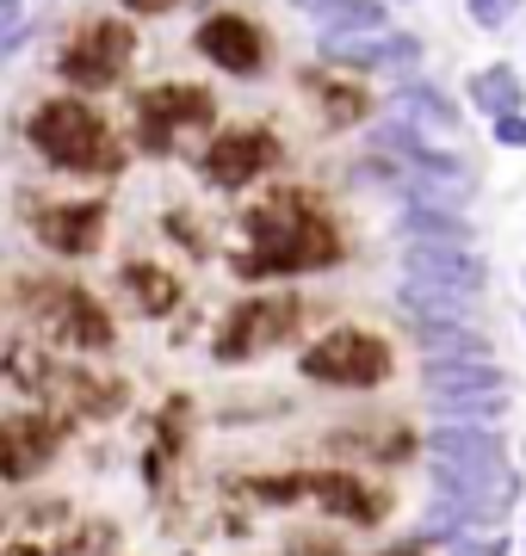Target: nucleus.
I'll return each instance as SVG.
<instances>
[{
    "label": "nucleus",
    "mask_w": 526,
    "mask_h": 556,
    "mask_svg": "<svg viewBox=\"0 0 526 556\" xmlns=\"http://www.w3.org/2000/svg\"><path fill=\"white\" fill-rule=\"evenodd\" d=\"M25 149L50 167V174H68V179H105L118 174L130 142H118L112 118L100 112L93 93H43L32 112H25Z\"/></svg>",
    "instance_id": "2"
},
{
    "label": "nucleus",
    "mask_w": 526,
    "mask_h": 556,
    "mask_svg": "<svg viewBox=\"0 0 526 556\" xmlns=\"http://www.w3.org/2000/svg\"><path fill=\"white\" fill-rule=\"evenodd\" d=\"M32 241L57 260H93L112 236V199L105 192H68V199H38L25 211Z\"/></svg>",
    "instance_id": "8"
},
{
    "label": "nucleus",
    "mask_w": 526,
    "mask_h": 556,
    "mask_svg": "<svg viewBox=\"0 0 526 556\" xmlns=\"http://www.w3.org/2000/svg\"><path fill=\"white\" fill-rule=\"evenodd\" d=\"M397 309L409 321H471L477 303L459 291H440V285H422V278H397Z\"/></svg>",
    "instance_id": "22"
},
{
    "label": "nucleus",
    "mask_w": 526,
    "mask_h": 556,
    "mask_svg": "<svg viewBox=\"0 0 526 556\" xmlns=\"http://www.w3.org/2000/svg\"><path fill=\"white\" fill-rule=\"evenodd\" d=\"M446 556H514V538L502 526H471V532H459L446 544Z\"/></svg>",
    "instance_id": "25"
},
{
    "label": "nucleus",
    "mask_w": 526,
    "mask_h": 556,
    "mask_svg": "<svg viewBox=\"0 0 526 556\" xmlns=\"http://www.w3.org/2000/svg\"><path fill=\"white\" fill-rule=\"evenodd\" d=\"M112 7H118V13H130V20H167L180 0H112Z\"/></svg>",
    "instance_id": "29"
},
{
    "label": "nucleus",
    "mask_w": 526,
    "mask_h": 556,
    "mask_svg": "<svg viewBox=\"0 0 526 556\" xmlns=\"http://www.w3.org/2000/svg\"><path fill=\"white\" fill-rule=\"evenodd\" d=\"M137 20L130 13H100V20H82V31L57 50V80L68 93H118L130 68H137Z\"/></svg>",
    "instance_id": "5"
},
{
    "label": "nucleus",
    "mask_w": 526,
    "mask_h": 556,
    "mask_svg": "<svg viewBox=\"0 0 526 556\" xmlns=\"http://www.w3.org/2000/svg\"><path fill=\"white\" fill-rule=\"evenodd\" d=\"M291 13H316V7H328V0H285Z\"/></svg>",
    "instance_id": "31"
},
{
    "label": "nucleus",
    "mask_w": 526,
    "mask_h": 556,
    "mask_svg": "<svg viewBox=\"0 0 526 556\" xmlns=\"http://www.w3.org/2000/svg\"><path fill=\"white\" fill-rule=\"evenodd\" d=\"M403 278H422V285H440V291L484 303L489 260L471 241H403Z\"/></svg>",
    "instance_id": "13"
},
{
    "label": "nucleus",
    "mask_w": 526,
    "mask_h": 556,
    "mask_svg": "<svg viewBox=\"0 0 526 556\" xmlns=\"http://www.w3.org/2000/svg\"><path fill=\"white\" fill-rule=\"evenodd\" d=\"M304 93H310V105H316V118L328 124V130H347V124H360L365 112H372V93H360L353 80H304Z\"/></svg>",
    "instance_id": "24"
},
{
    "label": "nucleus",
    "mask_w": 526,
    "mask_h": 556,
    "mask_svg": "<svg viewBox=\"0 0 526 556\" xmlns=\"http://www.w3.org/2000/svg\"><path fill=\"white\" fill-rule=\"evenodd\" d=\"M32 31H38V20H32V13H25V20H13V25H0V62L20 56L25 43H32Z\"/></svg>",
    "instance_id": "28"
},
{
    "label": "nucleus",
    "mask_w": 526,
    "mask_h": 556,
    "mask_svg": "<svg viewBox=\"0 0 526 556\" xmlns=\"http://www.w3.org/2000/svg\"><path fill=\"white\" fill-rule=\"evenodd\" d=\"M304 495L328 519L353 526V532H365V526H378L390 514V495L372 477H360V470H304Z\"/></svg>",
    "instance_id": "15"
},
{
    "label": "nucleus",
    "mask_w": 526,
    "mask_h": 556,
    "mask_svg": "<svg viewBox=\"0 0 526 556\" xmlns=\"http://www.w3.org/2000/svg\"><path fill=\"white\" fill-rule=\"evenodd\" d=\"M465 100L477 118H502V112H526V80L514 62H484V68H471L465 80Z\"/></svg>",
    "instance_id": "19"
},
{
    "label": "nucleus",
    "mask_w": 526,
    "mask_h": 556,
    "mask_svg": "<svg viewBox=\"0 0 526 556\" xmlns=\"http://www.w3.org/2000/svg\"><path fill=\"white\" fill-rule=\"evenodd\" d=\"M390 112L403 124H415V130H427V137H459V124H465V112L446 100L434 80H403V87H390Z\"/></svg>",
    "instance_id": "18"
},
{
    "label": "nucleus",
    "mask_w": 526,
    "mask_h": 556,
    "mask_svg": "<svg viewBox=\"0 0 526 556\" xmlns=\"http://www.w3.org/2000/svg\"><path fill=\"white\" fill-rule=\"evenodd\" d=\"M465 13L477 31H502V25H514V13H521V0H465Z\"/></svg>",
    "instance_id": "26"
},
{
    "label": "nucleus",
    "mask_w": 526,
    "mask_h": 556,
    "mask_svg": "<svg viewBox=\"0 0 526 556\" xmlns=\"http://www.w3.org/2000/svg\"><path fill=\"white\" fill-rule=\"evenodd\" d=\"M341 260H347V229L310 186H266L261 199L242 204V248L229 254L236 278H248V285L304 278V273H328Z\"/></svg>",
    "instance_id": "1"
},
{
    "label": "nucleus",
    "mask_w": 526,
    "mask_h": 556,
    "mask_svg": "<svg viewBox=\"0 0 526 556\" xmlns=\"http://www.w3.org/2000/svg\"><path fill=\"white\" fill-rule=\"evenodd\" d=\"M62 452V420L43 408H20V415H0V489H20L38 482Z\"/></svg>",
    "instance_id": "12"
},
{
    "label": "nucleus",
    "mask_w": 526,
    "mask_h": 556,
    "mask_svg": "<svg viewBox=\"0 0 526 556\" xmlns=\"http://www.w3.org/2000/svg\"><path fill=\"white\" fill-rule=\"evenodd\" d=\"M390 25V0H328L316 7V38H365Z\"/></svg>",
    "instance_id": "23"
},
{
    "label": "nucleus",
    "mask_w": 526,
    "mask_h": 556,
    "mask_svg": "<svg viewBox=\"0 0 526 556\" xmlns=\"http://www.w3.org/2000/svg\"><path fill=\"white\" fill-rule=\"evenodd\" d=\"M397 236L403 241H477L465 211H452V204H422V199H403L397 211Z\"/></svg>",
    "instance_id": "20"
},
{
    "label": "nucleus",
    "mask_w": 526,
    "mask_h": 556,
    "mask_svg": "<svg viewBox=\"0 0 526 556\" xmlns=\"http://www.w3.org/2000/svg\"><path fill=\"white\" fill-rule=\"evenodd\" d=\"M409 340L422 358H489V334L471 321H409Z\"/></svg>",
    "instance_id": "21"
},
{
    "label": "nucleus",
    "mask_w": 526,
    "mask_h": 556,
    "mask_svg": "<svg viewBox=\"0 0 526 556\" xmlns=\"http://www.w3.org/2000/svg\"><path fill=\"white\" fill-rule=\"evenodd\" d=\"M298 316H304L298 291H248L223 309L217 334H211V358L217 365H254L298 334Z\"/></svg>",
    "instance_id": "6"
},
{
    "label": "nucleus",
    "mask_w": 526,
    "mask_h": 556,
    "mask_svg": "<svg viewBox=\"0 0 526 556\" xmlns=\"http://www.w3.org/2000/svg\"><path fill=\"white\" fill-rule=\"evenodd\" d=\"M192 56L229 80H254V75H266L273 43H266V25L254 13H242V7H211L192 25Z\"/></svg>",
    "instance_id": "10"
},
{
    "label": "nucleus",
    "mask_w": 526,
    "mask_h": 556,
    "mask_svg": "<svg viewBox=\"0 0 526 556\" xmlns=\"http://www.w3.org/2000/svg\"><path fill=\"white\" fill-rule=\"evenodd\" d=\"M521 285H526V266H521Z\"/></svg>",
    "instance_id": "33"
},
{
    "label": "nucleus",
    "mask_w": 526,
    "mask_h": 556,
    "mask_svg": "<svg viewBox=\"0 0 526 556\" xmlns=\"http://www.w3.org/2000/svg\"><path fill=\"white\" fill-rule=\"evenodd\" d=\"M192 7H217V0H192Z\"/></svg>",
    "instance_id": "32"
},
{
    "label": "nucleus",
    "mask_w": 526,
    "mask_h": 556,
    "mask_svg": "<svg viewBox=\"0 0 526 556\" xmlns=\"http://www.w3.org/2000/svg\"><path fill=\"white\" fill-rule=\"evenodd\" d=\"M118 285H124V298H130V309L149 316V321L174 316L186 303V278L174 273V266H162V260H124Z\"/></svg>",
    "instance_id": "17"
},
{
    "label": "nucleus",
    "mask_w": 526,
    "mask_h": 556,
    "mask_svg": "<svg viewBox=\"0 0 526 556\" xmlns=\"http://www.w3.org/2000/svg\"><path fill=\"white\" fill-rule=\"evenodd\" d=\"M378 556H427V544L422 538H403V544H390V551H378Z\"/></svg>",
    "instance_id": "30"
},
{
    "label": "nucleus",
    "mask_w": 526,
    "mask_h": 556,
    "mask_svg": "<svg viewBox=\"0 0 526 556\" xmlns=\"http://www.w3.org/2000/svg\"><path fill=\"white\" fill-rule=\"evenodd\" d=\"M298 378L316 390H385L397 378V340L365 321H335L298 346Z\"/></svg>",
    "instance_id": "3"
},
{
    "label": "nucleus",
    "mask_w": 526,
    "mask_h": 556,
    "mask_svg": "<svg viewBox=\"0 0 526 556\" xmlns=\"http://www.w3.org/2000/svg\"><path fill=\"white\" fill-rule=\"evenodd\" d=\"M217 130V93L204 80H149L130 87V142L137 155L162 161L186 137H211Z\"/></svg>",
    "instance_id": "4"
},
{
    "label": "nucleus",
    "mask_w": 526,
    "mask_h": 556,
    "mask_svg": "<svg viewBox=\"0 0 526 556\" xmlns=\"http://www.w3.org/2000/svg\"><path fill=\"white\" fill-rule=\"evenodd\" d=\"M489 142H496V149H526V112H502V118H489Z\"/></svg>",
    "instance_id": "27"
},
{
    "label": "nucleus",
    "mask_w": 526,
    "mask_h": 556,
    "mask_svg": "<svg viewBox=\"0 0 526 556\" xmlns=\"http://www.w3.org/2000/svg\"><path fill=\"white\" fill-rule=\"evenodd\" d=\"M422 452L434 457V464L477 470V477H502V470H514V464H508L502 427H484V420H434V427L422 433Z\"/></svg>",
    "instance_id": "14"
},
{
    "label": "nucleus",
    "mask_w": 526,
    "mask_h": 556,
    "mask_svg": "<svg viewBox=\"0 0 526 556\" xmlns=\"http://www.w3.org/2000/svg\"><path fill=\"white\" fill-rule=\"evenodd\" d=\"M38 340L57 353H112L118 321L87 285H38Z\"/></svg>",
    "instance_id": "7"
},
{
    "label": "nucleus",
    "mask_w": 526,
    "mask_h": 556,
    "mask_svg": "<svg viewBox=\"0 0 526 556\" xmlns=\"http://www.w3.org/2000/svg\"><path fill=\"white\" fill-rule=\"evenodd\" d=\"M508 371L496 358H422V396L459 402V396H502Z\"/></svg>",
    "instance_id": "16"
},
{
    "label": "nucleus",
    "mask_w": 526,
    "mask_h": 556,
    "mask_svg": "<svg viewBox=\"0 0 526 556\" xmlns=\"http://www.w3.org/2000/svg\"><path fill=\"white\" fill-rule=\"evenodd\" d=\"M285 161V142L266 124H217L199 149V179L211 192H248Z\"/></svg>",
    "instance_id": "9"
},
{
    "label": "nucleus",
    "mask_w": 526,
    "mask_h": 556,
    "mask_svg": "<svg viewBox=\"0 0 526 556\" xmlns=\"http://www.w3.org/2000/svg\"><path fill=\"white\" fill-rule=\"evenodd\" d=\"M427 43L415 31H365V38H316V62L323 68H347V75H409L422 68Z\"/></svg>",
    "instance_id": "11"
}]
</instances>
